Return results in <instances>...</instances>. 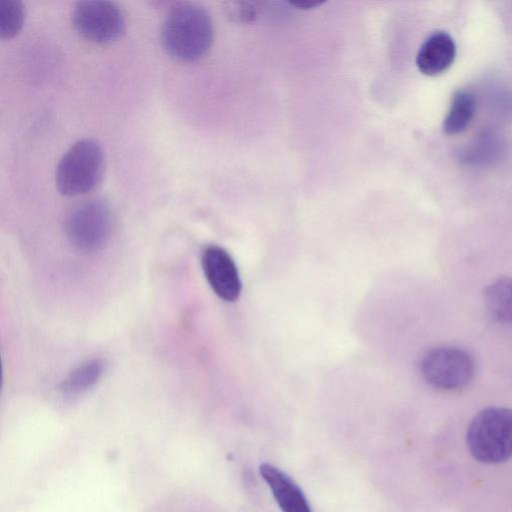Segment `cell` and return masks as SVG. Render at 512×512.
Instances as JSON below:
<instances>
[{"instance_id": "cell-1", "label": "cell", "mask_w": 512, "mask_h": 512, "mask_svg": "<svg viewBox=\"0 0 512 512\" xmlns=\"http://www.w3.org/2000/svg\"><path fill=\"white\" fill-rule=\"evenodd\" d=\"M213 23L206 9L198 4H174L161 30L164 50L179 61H195L209 50L213 41Z\"/></svg>"}, {"instance_id": "cell-2", "label": "cell", "mask_w": 512, "mask_h": 512, "mask_svg": "<svg viewBox=\"0 0 512 512\" xmlns=\"http://www.w3.org/2000/svg\"><path fill=\"white\" fill-rule=\"evenodd\" d=\"M470 453L484 463L512 457V409L489 407L477 413L467 430Z\"/></svg>"}, {"instance_id": "cell-3", "label": "cell", "mask_w": 512, "mask_h": 512, "mask_svg": "<svg viewBox=\"0 0 512 512\" xmlns=\"http://www.w3.org/2000/svg\"><path fill=\"white\" fill-rule=\"evenodd\" d=\"M104 172V154L93 139L74 143L60 159L55 174L58 191L65 196H77L93 190Z\"/></svg>"}, {"instance_id": "cell-4", "label": "cell", "mask_w": 512, "mask_h": 512, "mask_svg": "<svg viewBox=\"0 0 512 512\" xmlns=\"http://www.w3.org/2000/svg\"><path fill=\"white\" fill-rule=\"evenodd\" d=\"M112 230V212L102 199L76 206L68 215L65 232L70 244L83 253H94L107 243Z\"/></svg>"}, {"instance_id": "cell-5", "label": "cell", "mask_w": 512, "mask_h": 512, "mask_svg": "<svg viewBox=\"0 0 512 512\" xmlns=\"http://www.w3.org/2000/svg\"><path fill=\"white\" fill-rule=\"evenodd\" d=\"M424 380L443 391H456L467 386L475 373V362L469 352L453 346L430 350L420 365Z\"/></svg>"}, {"instance_id": "cell-6", "label": "cell", "mask_w": 512, "mask_h": 512, "mask_svg": "<svg viewBox=\"0 0 512 512\" xmlns=\"http://www.w3.org/2000/svg\"><path fill=\"white\" fill-rule=\"evenodd\" d=\"M75 30L97 44H108L121 37L125 19L118 5L103 0L77 2L72 13Z\"/></svg>"}, {"instance_id": "cell-7", "label": "cell", "mask_w": 512, "mask_h": 512, "mask_svg": "<svg viewBox=\"0 0 512 512\" xmlns=\"http://www.w3.org/2000/svg\"><path fill=\"white\" fill-rule=\"evenodd\" d=\"M201 264L214 293L227 302L237 300L241 292V280L230 254L218 245H209L203 250Z\"/></svg>"}, {"instance_id": "cell-8", "label": "cell", "mask_w": 512, "mask_h": 512, "mask_svg": "<svg viewBox=\"0 0 512 512\" xmlns=\"http://www.w3.org/2000/svg\"><path fill=\"white\" fill-rule=\"evenodd\" d=\"M456 57V45L452 37L443 31L431 34L421 45L416 65L419 71L427 76L443 73Z\"/></svg>"}, {"instance_id": "cell-9", "label": "cell", "mask_w": 512, "mask_h": 512, "mask_svg": "<svg viewBox=\"0 0 512 512\" xmlns=\"http://www.w3.org/2000/svg\"><path fill=\"white\" fill-rule=\"evenodd\" d=\"M260 474L270 487L282 512H311L302 490L282 470L264 463L260 466Z\"/></svg>"}, {"instance_id": "cell-10", "label": "cell", "mask_w": 512, "mask_h": 512, "mask_svg": "<svg viewBox=\"0 0 512 512\" xmlns=\"http://www.w3.org/2000/svg\"><path fill=\"white\" fill-rule=\"evenodd\" d=\"M485 308L495 321L512 323V278L494 280L483 291Z\"/></svg>"}, {"instance_id": "cell-11", "label": "cell", "mask_w": 512, "mask_h": 512, "mask_svg": "<svg viewBox=\"0 0 512 512\" xmlns=\"http://www.w3.org/2000/svg\"><path fill=\"white\" fill-rule=\"evenodd\" d=\"M105 370L101 358L87 360L74 368L61 382L60 391L66 396L79 395L94 386Z\"/></svg>"}, {"instance_id": "cell-12", "label": "cell", "mask_w": 512, "mask_h": 512, "mask_svg": "<svg viewBox=\"0 0 512 512\" xmlns=\"http://www.w3.org/2000/svg\"><path fill=\"white\" fill-rule=\"evenodd\" d=\"M475 99L468 91H458L443 122L445 133L453 135L465 130L475 113Z\"/></svg>"}, {"instance_id": "cell-13", "label": "cell", "mask_w": 512, "mask_h": 512, "mask_svg": "<svg viewBox=\"0 0 512 512\" xmlns=\"http://www.w3.org/2000/svg\"><path fill=\"white\" fill-rule=\"evenodd\" d=\"M25 9L21 1L0 0V39L16 36L24 23Z\"/></svg>"}, {"instance_id": "cell-14", "label": "cell", "mask_w": 512, "mask_h": 512, "mask_svg": "<svg viewBox=\"0 0 512 512\" xmlns=\"http://www.w3.org/2000/svg\"><path fill=\"white\" fill-rule=\"evenodd\" d=\"M228 15L239 22H252L257 17L255 3L230 2L226 8Z\"/></svg>"}, {"instance_id": "cell-15", "label": "cell", "mask_w": 512, "mask_h": 512, "mask_svg": "<svg viewBox=\"0 0 512 512\" xmlns=\"http://www.w3.org/2000/svg\"><path fill=\"white\" fill-rule=\"evenodd\" d=\"M323 1H299V2H289V4L297 9L301 10H311L322 5Z\"/></svg>"}]
</instances>
